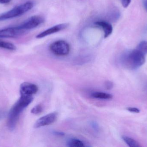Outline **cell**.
<instances>
[{
	"mask_svg": "<svg viewBox=\"0 0 147 147\" xmlns=\"http://www.w3.org/2000/svg\"><path fill=\"white\" fill-rule=\"evenodd\" d=\"M33 100V98L32 96L21 95L20 98L13 105L9 113L7 126L9 129H14L21 113L32 103Z\"/></svg>",
	"mask_w": 147,
	"mask_h": 147,
	"instance_id": "1",
	"label": "cell"
},
{
	"mask_svg": "<svg viewBox=\"0 0 147 147\" xmlns=\"http://www.w3.org/2000/svg\"><path fill=\"white\" fill-rule=\"evenodd\" d=\"M120 61L125 68L130 70H136L145 64V55L137 49L130 50L123 54Z\"/></svg>",
	"mask_w": 147,
	"mask_h": 147,
	"instance_id": "2",
	"label": "cell"
},
{
	"mask_svg": "<svg viewBox=\"0 0 147 147\" xmlns=\"http://www.w3.org/2000/svg\"><path fill=\"white\" fill-rule=\"evenodd\" d=\"M34 3L32 1H28L23 4L16 6L11 10L0 16V21L12 19L20 16L32 8Z\"/></svg>",
	"mask_w": 147,
	"mask_h": 147,
	"instance_id": "3",
	"label": "cell"
},
{
	"mask_svg": "<svg viewBox=\"0 0 147 147\" xmlns=\"http://www.w3.org/2000/svg\"><path fill=\"white\" fill-rule=\"evenodd\" d=\"M52 53L57 56H66L69 54L70 47L65 41L58 40L53 42L49 47Z\"/></svg>",
	"mask_w": 147,
	"mask_h": 147,
	"instance_id": "4",
	"label": "cell"
},
{
	"mask_svg": "<svg viewBox=\"0 0 147 147\" xmlns=\"http://www.w3.org/2000/svg\"><path fill=\"white\" fill-rule=\"evenodd\" d=\"M45 21V19L40 16L35 15L29 17L22 24L18 26L20 28L28 32V30L37 27Z\"/></svg>",
	"mask_w": 147,
	"mask_h": 147,
	"instance_id": "5",
	"label": "cell"
},
{
	"mask_svg": "<svg viewBox=\"0 0 147 147\" xmlns=\"http://www.w3.org/2000/svg\"><path fill=\"white\" fill-rule=\"evenodd\" d=\"M27 32L18 26L0 29V38H17L24 35Z\"/></svg>",
	"mask_w": 147,
	"mask_h": 147,
	"instance_id": "6",
	"label": "cell"
},
{
	"mask_svg": "<svg viewBox=\"0 0 147 147\" xmlns=\"http://www.w3.org/2000/svg\"><path fill=\"white\" fill-rule=\"evenodd\" d=\"M57 117L58 113L57 112H52L47 114L38 119L34 123V127L35 128H39L51 125L56 122Z\"/></svg>",
	"mask_w": 147,
	"mask_h": 147,
	"instance_id": "7",
	"label": "cell"
},
{
	"mask_svg": "<svg viewBox=\"0 0 147 147\" xmlns=\"http://www.w3.org/2000/svg\"><path fill=\"white\" fill-rule=\"evenodd\" d=\"M38 90L37 85L28 82H24L21 84L20 86V95L32 96L36 94Z\"/></svg>",
	"mask_w": 147,
	"mask_h": 147,
	"instance_id": "8",
	"label": "cell"
},
{
	"mask_svg": "<svg viewBox=\"0 0 147 147\" xmlns=\"http://www.w3.org/2000/svg\"><path fill=\"white\" fill-rule=\"evenodd\" d=\"M69 26V24L68 23H64L53 26L48 28L47 30H45L38 34L36 36V38L41 39V38H44L46 36H48V35H51L53 34L60 32V31H62V30L67 28Z\"/></svg>",
	"mask_w": 147,
	"mask_h": 147,
	"instance_id": "9",
	"label": "cell"
},
{
	"mask_svg": "<svg viewBox=\"0 0 147 147\" xmlns=\"http://www.w3.org/2000/svg\"><path fill=\"white\" fill-rule=\"evenodd\" d=\"M94 24L98 27L101 28L104 33V38H107L112 34L113 27L110 22L105 20L97 21Z\"/></svg>",
	"mask_w": 147,
	"mask_h": 147,
	"instance_id": "10",
	"label": "cell"
},
{
	"mask_svg": "<svg viewBox=\"0 0 147 147\" xmlns=\"http://www.w3.org/2000/svg\"><path fill=\"white\" fill-rule=\"evenodd\" d=\"M91 96L94 98L102 99V100H109L113 98V96L109 93L101 91H95L92 92Z\"/></svg>",
	"mask_w": 147,
	"mask_h": 147,
	"instance_id": "11",
	"label": "cell"
},
{
	"mask_svg": "<svg viewBox=\"0 0 147 147\" xmlns=\"http://www.w3.org/2000/svg\"><path fill=\"white\" fill-rule=\"evenodd\" d=\"M67 146L69 147H83L85 146V144L78 139H71L67 141Z\"/></svg>",
	"mask_w": 147,
	"mask_h": 147,
	"instance_id": "12",
	"label": "cell"
},
{
	"mask_svg": "<svg viewBox=\"0 0 147 147\" xmlns=\"http://www.w3.org/2000/svg\"><path fill=\"white\" fill-rule=\"evenodd\" d=\"M124 142L129 146L131 147H140L141 146L139 143L136 141L128 136L123 135L122 137Z\"/></svg>",
	"mask_w": 147,
	"mask_h": 147,
	"instance_id": "13",
	"label": "cell"
},
{
	"mask_svg": "<svg viewBox=\"0 0 147 147\" xmlns=\"http://www.w3.org/2000/svg\"><path fill=\"white\" fill-rule=\"evenodd\" d=\"M0 47L11 51L16 50V47L11 43L0 40Z\"/></svg>",
	"mask_w": 147,
	"mask_h": 147,
	"instance_id": "14",
	"label": "cell"
},
{
	"mask_svg": "<svg viewBox=\"0 0 147 147\" xmlns=\"http://www.w3.org/2000/svg\"><path fill=\"white\" fill-rule=\"evenodd\" d=\"M136 49L146 55L147 54V41H143L140 42Z\"/></svg>",
	"mask_w": 147,
	"mask_h": 147,
	"instance_id": "15",
	"label": "cell"
},
{
	"mask_svg": "<svg viewBox=\"0 0 147 147\" xmlns=\"http://www.w3.org/2000/svg\"><path fill=\"white\" fill-rule=\"evenodd\" d=\"M43 110V107L41 104H38L34 106L32 110L31 113L34 114L38 115L41 114Z\"/></svg>",
	"mask_w": 147,
	"mask_h": 147,
	"instance_id": "16",
	"label": "cell"
},
{
	"mask_svg": "<svg viewBox=\"0 0 147 147\" xmlns=\"http://www.w3.org/2000/svg\"><path fill=\"white\" fill-rule=\"evenodd\" d=\"M105 88L107 89L110 90L111 89L113 88L114 84L112 82L110 81H107L105 82Z\"/></svg>",
	"mask_w": 147,
	"mask_h": 147,
	"instance_id": "17",
	"label": "cell"
},
{
	"mask_svg": "<svg viewBox=\"0 0 147 147\" xmlns=\"http://www.w3.org/2000/svg\"><path fill=\"white\" fill-rule=\"evenodd\" d=\"M127 110H128L129 111L132 113H140V110L138 108H134V107H128L127 108Z\"/></svg>",
	"mask_w": 147,
	"mask_h": 147,
	"instance_id": "18",
	"label": "cell"
},
{
	"mask_svg": "<svg viewBox=\"0 0 147 147\" xmlns=\"http://www.w3.org/2000/svg\"><path fill=\"white\" fill-rule=\"evenodd\" d=\"M121 1L122 6L124 8L127 7L131 2V0H121Z\"/></svg>",
	"mask_w": 147,
	"mask_h": 147,
	"instance_id": "19",
	"label": "cell"
},
{
	"mask_svg": "<svg viewBox=\"0 0 147 147\" xmlns=\"http://www.w3.org/2000/svg\"><path fill=\"white\" fill-rule=\"evenodd\" d=\"M53 134H55V135H58V136H63V135H65V134L63 132L56 131L53 132Z\"/></svg>",
	"mask_w": 147,
	"mask_h": 147,
	"instance_id": "20",
	"label": "cell"
},
{
	"mask_svg": "<svg viewBox=\"0 0 147 147\" xmlns=\"http://www.w3.org/2000/svg\"><path fill=\"white\" fill-rule=\"evenodd\" d=\"M12 0H0V3H7L10 2Z\"/></svg>",
	"mask_w": 147,
	"mask_h": 147,
	"instance_id": "21",
	"label": "cell"
},
{
	"mask_svg": "<svg viewBox=\"0 0 147 147\" xmlns=\"http://www.w3.org/2000/svg\"><path fill=\"white\" fill-rule=\"evenodd\" d=\"M143 3H144V5L145 6V8L146 9L147 11V0H144Z\"/></svg>",
	"mask_w": 147,
	"mask_h": 147,
	"instance_id": "22",
	"label": "cell"
}]
</instances>
